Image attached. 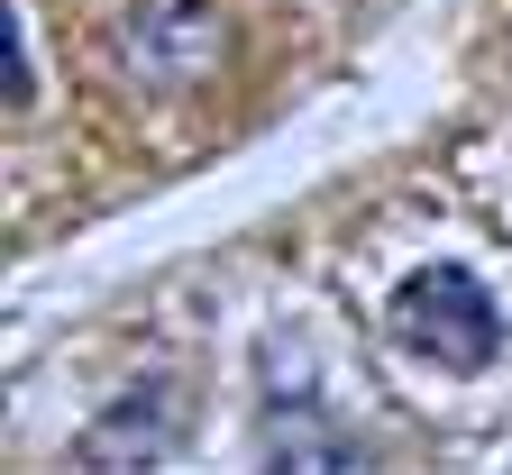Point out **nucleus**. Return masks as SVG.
<instances>
[{
  "label": "nucleus",
  "instance_id": "7ed1b4c3",
  "mask_svg": "<svg viewBox=\"0 0 512 475\" xmlns=\"http://www.w3.org/2000/svg\"><path fill=\"white\" fill-rule=\"evenodd\" d=\"M266 448L284 466H357V439H339L330 421H302V402H275L266 412Z\"/></svg>",
  "mask_w": 512,
  "mask_h": 475
},
{
  "label": "nucleus",
  "instance_id": "20e7f679",
  "mask_svg": "<svg viewBox=\"0 0 512 475\" xmlns=\"http://www.w3.org/2000/svg\"><path fill=\"white\" fill-rule=\"evenodd\" d=\"M37 92H28V37H19V19H10V110H28Z\"/></svg>",
  "mask_w": 512,
  "mask_h": 475
},
{
  "label": "nucleus",
  "instance_id": "f257e3e1",
  "mask_svg": "<svg viewBox=\"0 0 512 475\" xmlns=\"http://www.w3.org/2000/svg\"><path fill=\"white\" fill-rule=\"evenodd\" d=\"M384 329H394L403 357H421V366H439V375H476V366H494V348H503L494 293L467 275V265H421V275H403Z\"/></svg>",
  "mask_w": 512,
  "mask_h": 475
},
{
  "label": "nucleus",
  "instance_id": "f03ea898",
  "mask_svg": "<svg viewBox=\"0 0 512 475\" xmlns=\"http://www.w3.org/2000/svg\"><path fill=\"white\" fill-rule=\"evenodd\" d=\"M183 439H192V402L174 384H147V393H128L101 430H83L74 466H165Z\"/></svg>",
  "mask_w": 512,
  "mask_h": 475
}]
</instances>
